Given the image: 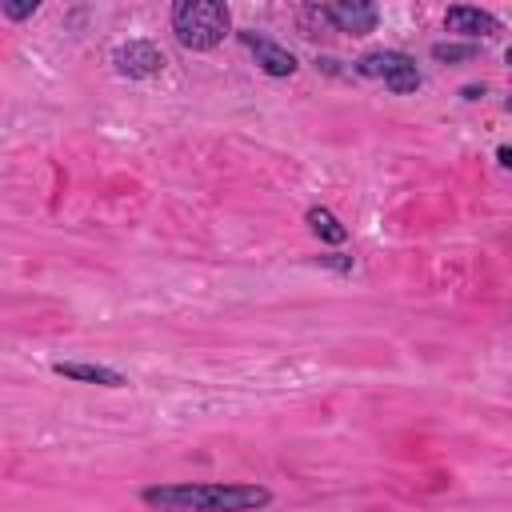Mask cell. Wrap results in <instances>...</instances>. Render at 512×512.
Wrapping results in <instances>:
<instances>
[{
    "instance_id": "cell-1",
    "label": "cell",
    "mask_w": 512,
    "mask_h": 512,
    "mask_svg": "<svg viewBox=\"0 0 512 512\" xmlns=\"http://www.w3.org/2000/svg\"><path fill=\"white\" fill-rule=\"evenodd\" d=\"M140 500L156 512H260L272 504L264 484H148Z\"/></svg>"
},
{
    "instance_id": "cell-4",
    "label": "cell",
    "mask_w": 512,
    "mask_h": 512,
    "mask_svg": "<svg viewBox=\"0 0 512 512\" xmlns=\"http://www.w3.org/2000/svg\"><path fill=\"white\" fill-rule=\"evenodd\" d=\"M112 64L128 80H148V76H160L164 72L168 56L152 40H124V44L112 48Z\"/></svg>"
},
{
    "instance_id": "cell-9",
    "label": "cell",
    "mask_w": 512,
    "mask_h": 512,
    "mask_svg": "<svg viewBox=\"0 0 512 512\" xmlns=\"http://www.w3.org/2000/svg\"><path fill=\"white\" fill-rule=\"evenodd\" d=\"M304 220H308V228H312L324 244H344V240H348V228H344L328 208H320V204H312V208L304 212Z\"/></svg>"
},
{
    "instance_id": "cell-14",
    "label": "cell",
    "mask_w": 512,
    "mask_h": 512,
    "mask_svg": "<svg viewBox=\"0 0 512 512\" xmlns=\"http://www.w3.org/2000/svg\"><path fill=\"white\" fill-rule=\"evenodd\" d=\"M476 96H484V88H476V84H468V88H464V100H476Z\"/></svg>"
},
{
    "instance_id": "cell-5",
    "label": "cell",
    "mask_w": 512,
    "mask_h": 512,
    "mask_svg": "<svg viewBox=\"0 0 512 512\" xmlns=\"http://www.w3.org/2000/svg\"><path fill=\"white\" fill-rule=\"evenodd\" d=\"M312 16L328 20L336 32H352V36H368L380 24V8L364 4V0H336V4H320L312 8Z\"/></svg>"
},
{
    "instance_id": "cell-3",
    "label": "cell",
    "mask_w": 512,
    "mask_h": 512,
    "mask_svg": "<svg viewBox=\"0 0 512 512\" xmlns=\"http://www.w3.org/2000/svg\"><path fill=\"white\" fill-rule=\"evenodd\" d=\"M356 72L368 76V80H384V88L396 92V96H408V92H416V88L424 84L416 60H412L408 52H396V48L364 52V56L356 60Z\"/></svg>"
},
{
    "instance_id": "cell-8",
    "label": "cell",
    "mask_w": 512,
    "mask_h": 512,
    "mask_svg": "<svg viewBox=\"0 0 512 512\" xmlns=\"http://www.w3.org/2000/svg\"><path fill=\"white\" fill-rule=\"evenodd\" d=\"M52 372L64 376V380H76V384H100V388H124V384H128L124 372H116V368H108V364H88V360H56Z\"/></svg>"
},
{
    "instance_id": "cell-13",
    "label": "cell",
    "mask_w": 512,
    "mask_h": 512,
    "mask_svg": "<svg viewBox=\"0 0 512 512\" xmlns=\"http://www.w3.org/2000/svg\"><path fill=\"white\" fill-rule=\"evenodd\" d=\"M496 164H500V168H508V164H512V152H508V144H500V148H496Z\"/></svg>"
},
{
    "instance_id": "cell-2",
    "label": "cell",
    "mask_w": 512,
    "mask_h": 512,
    "mask_svg": "<svg viewBox=\"0 0 512 512\" xmlns=\"http://www.w3.org/2000/svg\"><path fill=\"white\" fill-rule=\"evenodd\" d=\"M168 24H172V36L180 40V48L212 52L232 32V12L220 0H180V4H172Z\"/></svg>"
},
{
    "instance_id": "cell-11",
    "label": "cell",
    "mask_w": 512,
    "mask_h": 512,
    "mask_svg": "<svg viewBox=\"0 0 512 512\" xmlns=\"http://www.w3.org/2000/svg\"><path fill=\"white\" fill-rule=\"evenodd\" d=\"M0 12H4L8 20H28V16L40 12V4H36V0H24V4H0Z\"/></svg>"
},
{
    "instance_id": "cell-6",
    "label": "cell",
    "mask_w": 512,
    "mask_h": 512,
    "mask_svg": "<svg viewBox=\"0 0 512 512\" xmlns=\"http://www.w3.org/2000/svg\"><path fill=\"white\" fill-rule=\"evenodd\" d=\"M240 36V44L256 56V64H260V72H268V76H292L296 68H300V60L284 48V44H276V40H268L264 32H256V28H240L236 32Z\"/></svg>"
},
{
    "instance_id": "cell-12",
    "label": "cell",
    "mask_w": 512,
    "mask_h": 512,
    "mask_svg": "<svg viewBox=\"0 0 512 512\" xmlns=\"http://www.w3.org/2000/svg\"><path fill=\"white\" fill-rule=\"evenodd\" d=\"M324 268H336V272H352V256H340V252H324V256H316Z\"/></svg>"
},
{
    "instance_id": "cell-7",
    "label": "cell",
    "mask_w": 512,
    "mask_h": 512,
    "mask_svg": "<svg viewBox=\"0 0 512 512\" xmlns=\"http://www.w3.org/2000/svg\"><path fill=\"white\" fill-rule=\"evenodd\" d=\"M444 24H448V32L464 36L468 44L480 40V36H496V32H500V20H496L492 12H484V8H472V4L448 8V12H444Z\"/></svg>"
},
{
    "instance_id": "cell-10",
    "label": "cell",
    "mask_w": 512,
    "mask_h": 512,
    "mask_svg": "<svg viewBox=\"0 0 512 512\" xmlns=\"http://www.w3.org/2000/svg\"><path fill=\"white\" fill-rule=\"evenodd\" d=\"M432 56L440 64H460V60H476V44H432Z\"/></svg>"
}]
</instances>
